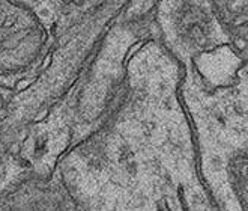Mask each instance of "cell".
<instances>
[{
    "mask_svg": "<svg viewBox=\"0 0 248 211\" xmlns=\"http://www.w3.org/2000/svg\"><path fill=\"white\" fill-rule=\"evenodd\" d=\"M154 12L111 32L95 65L92 128L72 179L86 211H215L181 97L184 68Z\"/></svg>",
    "mask_w": 248,
    "mask_h": 211,
    "instance_id": "6da1fadb",
    "label": "cell"
},
{
    "mask_svg": "<svg viewBox=\"0 0 248 211\" xmlns=\"http://www.w3.org/2000/svg\"><path fill=\"white\" fill-rule=\"evenodd\" d=\"M181 97L215 211H248V57L223 86H205L184 70Z\"/></svg>",
    "mask_w": 248,
    "mask_h": 211,
    "instance_id": "7a4b0ae2",
    "label": "cell"
},
{
    "mask_svg": "<svg viewBox=\"0 0 248 211\" xmlns=\"http://www.w3.org/2000/svg\"><path fill=\"white\" fill-rule=\"evenodd\" d=\"M212 8L233 47L248 57V2H212Z\"/></svg>",
    "mask_w": 248,
    "mask_h": 211,
    "instance_id": "5b68a950",
    "label": "cell"
},
{
    "mask_svg": "<svg viewBox=\"0 0 248 211\" xmlns=\"http://www.w3.org/2000/svg\"><path fill=\"white\" fill-rule=\"evenodd\" d=\"M5 14L0 9V72H11L29 65L39 47L41 34L27 15L12 24L17 9L11 11L8 23L3 21Z\"/></svg>",
    "mask_w": 248,
    "mask_h": 211,
    "instance_id": "277c9868",
    "label": "cell"
},
{
    "mask_svg": "<svg viewBox=\"0 0 248 211\" xmlns=\"http://www.w3.org/2000/svg\"><path fill=\"white\" fill-rule=\"evenodd\" d=\"M154 20L163 45L182 67L232 44L212 2H156Z\"/></svg>",
    "mask_w": 248,
    "mask_h": 211,
    "instance_id": "3957f363",
    "label": "cell"
}]
</instances>
